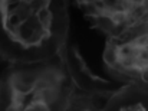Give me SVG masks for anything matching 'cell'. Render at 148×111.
Segmentation results:
<instances>
[{"label":"cell","instance_id":"obj_3","mask_svg":"<svg viewBox=\"0 0 148 111\" xmlns=\"http://www.w3.org/2000/svg\"><path fill=\"white\" fill-rule=\"evenodd\" d=\"M73 84L59 55L13 62L0 75V110H63L72 104Z\"/></svg>","mask_w":148,"mask_h":111},{"label":"cell","instance_id":"obj_2","mask_svg":"<svg viewBox=\"0 0 148 111\" xmlns=\"http://www.w3.org/2000/svg\"><path fill=\"white\" fill-rule=\"evenodd\" d=\"M69 30V0H0V54L12 62L59 55Z\"/></svg>","mask_w":148,"mask_h":111},{"label":"cell","instance_id":"obj_1","mask_svg":"<svg viewBox=\"0 0 148 111\" xmlns=\"http://www.w3.org/2000/svg\"><path fill=\"white\" fill-rule=\"evenodd\" d=\"M66 42V65L81 91H148V0H69Z\"/></svg>","mask_w":148,"mask_h":111}]
</instances>
